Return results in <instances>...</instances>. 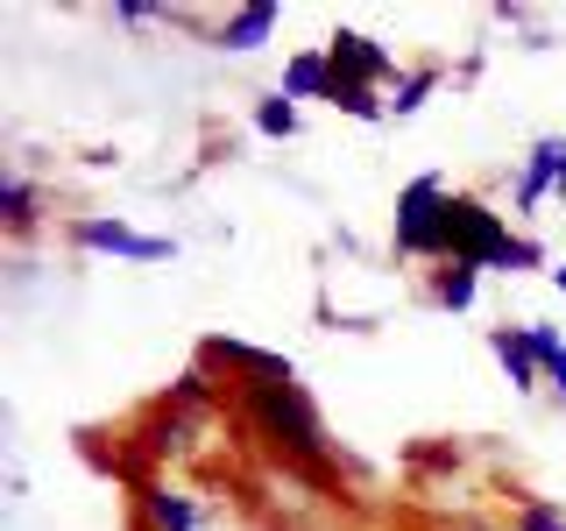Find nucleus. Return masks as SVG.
Wrapping results in <instances>:
<instances>
[{
  "label": "nucleus",
  "mask_w": 566,
  "mask_h": 531,
  "mask_svg": "<svg viewBox=\"0 0 566 531\" xmlns=\"http://www.w3.org/2000/svg\"><path fill=\"white\" fill-rule=\"evenodd\" d=\"M318 50H326V64H333V79H340V85H376V93H389V85L403 79V71H397V50L376 43L368 29H347L340 22Z\"/></svg>",
  "instance_id": "20e7f679"
},
{
  "label": "nucleus",
  "mask_w": 566,
  "mask_h": 531,
  "mask_svg": "<svg viewBox=\"0 0 566 531\" xmlns=\"http://www.w3.org/2000/svg\"><path fill=\"white\" fill-rule=\"evenodd\" d=\"M241 412L255 418V433L270 439L283 460H305V468H326L333 460L326 418H318V404L305 397L297 368L291 376H241Z\"/></svg>",
  "instance_id": "f03ea898"
},
{
  "label": "nucleus",
  "mask_w": 566,
  "mask_h": 531,
  "mask_svg": "<svg viewBox=\"0 0 566 531\" xmlns=\"http://www.w3.org/2000/svg\"><path fill=\"white\" fill-rule=\"evenodd\" d=\"M283 100H333V64L326 50H297V58H283Z\"/></svg>",
  "instance_id": "9d476101"
},
{
  "label": "nucleus",
  "mask_w": 566,
  "mask_h": 531,
  "mask_svg": "<svg viewBox=\"0 0 566 531\" xmlns=\"http://www.w3.org/2000/svg\"><path fill=\"white\" fill-rule=\"evenodd\" d=\"M439 93V64H418V71H403L397 85H389V121H411L424 100Z\"/></svg>",
  "instance_id": "ddd939ff"
},
{
  "label": "nucleus",
  "mask_w": 566,
  "mask_h": 531,
  "mask_svg": "<svg viewBox=\"0 0 566 531\" xmlns=\"http://www.w3.org/2000/svg\"><path fill=\"white\" fill-rule=\"evenodd\" d=\"M120 29H149V22H177V8H156V0H114Z\"/></svg>",
  "instance_id": "f3484780"
},
{
  "label": "nucleus",
  "mask_w": 566,
  "mask_h": 531,
  "mask_svg": "<svg viewBox=\"0 0 566 531\" xmlns=\"http://www.w3.org/2000/svg\"><path fill=\"white\" fill-rule=\"evenodd\" d=\"M510 531H566V503H553V496H517Z\"/></svg>",
  "instance_id": "4468645a"
},
{
  "label": "nucleus",
  "mask_w": 566,
  "mask_h": 531,
  "mask_svg": "<svg viewBox=\"0 0 566 531\" xmlns=\"http://www.w3.org/2000/svg\"><path fill=\"white\" fill-rule=\"evenodd\" d=\"M35 212H43L35 185H29L22 170H8V177H0V220H8V235H29V227H35Z\"/></svg>",
  "instance_id": "f8f14e48"
},
{
  "label": "nucleus",
  "mask_w": 566,
  "mask_h": 531,
  "mask_svg": "<svg viewBox=\"0 0 566 531\" xmlns=\"http://www.w3.org/2000/svg\"><path fill=\"white\" fill-rule=\"evenodd\" d=\"M545 389H553V397L566 404V347H559V354H545Z\"/></svg>",
  "instance_id": "6ab92c4d"
},
{
  "label": "nucleus",
  "mask_w": 566,
  "mask_h": 531,
  "mask_svg": "<svg viewBox=\"0 0 566 531\" xmlns=\"http://www.w3.org/2000/svg\"><path fill=\"white\" fill-rule=\"evenodd\" d=\"M199 404H212V383L199 376V368H191V376L170 389V412H199Z\"/></svg>",
  "instance_id": "a211bd4d"
},
{
  "label": "nucleus",
  "mask_w": 566,
  "mask_h": 531,
  "mask_svg": "<svg viewBox=\"0 0 566 531\" xmlns=\"http://www.w3.org/2000/svg\"><path fill=\"white\" fill-rule=\"evenodd\" d=\"M255 135H270V142H291V135H297V100H283V93H262V100H255Z\"/></svg>",
  "instance_id": "2eb2a0df"
},
{
  "label": "nucleus",
  "mask_w": 566,
  "mask_h": 531,
  "mask_svg": "<svg viewBox=\"0 0 566 531\" xmlns=\"http://www.w3.org/2000/svg\"><path fill=\"white\" fill-rule=\"evenodd\" d=\"M333 106L354 114V121H389V100L376 93V85H340V79H333Z\"/></svg>",
  "instance_id": "dca6fc26"
},
{
  "label": "nucleus",
  "mask_w": 566,
  "mask_h": 531,
  "mask_svg": "<svg viewBox=\"0 0 566 531\" xmlns=\"http://www.w3.org/2000/svg\"><path fill=\"white\" fill-rule=\"evenodd\" d=\"M474 291H482V270H468V262H439V270H432V291H424V298H432L439 312H468Z\"/></svg>",
  "instance_id": "9b49d317"
},
{
  "label": "nucleus",
  "mask_w": 566,
  "mask_h": 531,
  "mask_svg": "<svg viewBox=\"0 0 566 531\" xmlns=\"http://www.w3.org/2000/svg\"><path fill=\"white\" fill-rule=\"evenodd\" d=\"M283 8L276 0H248V8H227L220 22H212V50H234V58H248V50H262L276 35Z\"/></svg>",
  "instance_id": "423d86ee"
},
{
  "label": "nucleus",
  "mask_w": 566,
  "mask_h": 531,
  "mask_svg": "<svg viewBox=\"0 0 566 531\" xmlns=\"http://www.w3.org/2000/svg\"><path fill=\"white\" fill-rule=\"evenodd\" d=\"M489 354H495V368L510 376V389H545V362L524 341V319H517V326H489Z\"/></svg>",
  "instance_id": "6e6552de"
},
{
  "label": "nucleus",
  "mask_w": 566,
  "mask_h": 531,
  "mask_svg": "<svg viewBox=\"0 0 566 531\" xmlns=\"http://www.w3.org/2000/svg\"><path fill=\"white\" fill-rule=\"evenodd\" d=\"M439 262H468L482 277H524V270H545V241L510 235L503 212H489L474 191H453L447 220H439Z\"/></svg>",
  "instance_id": "f257e3e1"
},
{
  "label": "nucleus",
  "mask_w": 566,
  "mask_h": 531,
  "mask_svg": "<svg viewBox=\"0 0 566 531\" xmlns=\"http://www.w3.org/2000/svg\"><path fill=\"white\" fill-rule=\"evenodd\" d=\"M447 177L439 170H418L411 185L397 191V212H389V241H397V256L411 262H439V220H447Z\"/></svg>",
  "instance_id": "7ed1b4c3"
},
{
  "label": "nucleus",
  "mask_w": 566,
  "mask_h": 531,
  "mask_svg": "<svg viewBox=\"0 0 566 531\" xmlns=\"http://www.w3.org/2000/svg\"><path fill=\"white\" fill-rule=\"evenodd\" d=\"M142 518L149 531H199V496L177 482H142Z\"/></svg>",
  "instance_id": "1a4fd4ad"
},
{
  "label": "nucleus",
  "mask_w": 566,
  "mask_h": 531,
  "mask_svg": "<svg viewBox=\"0 0 566 531\" xmlns=\"http://www.w3.org/2000/svg\"><path fill=\"white\" fill-rule=\"evenodd\" d=\"M71 241L93 248V256H120V262H170V256H177V241L135 235L120 212H85V220H71Z\"/></svg>",
  "instance_id": "39448f33"
},
{
  "label": "nucleus",
  "mask_w": 566,
  "mask_h": 531,
  "mask_svg": "<svg viewBox=\"0 0 566 531\" xmlns=\"http://www.w3.org/2000/svg\"><path fill=\"white\" fill-rule=\"evenodd\" d=\"M559 164H566V142L559 135H545V142H531V156H524V170H517V212H538L545 199H559Z\"/></svg>",
  "instance_id": "0eeeda50"
},
{
  "label": "nucleus",
  "mask_w": 566,
  "mask_h": 531,
  "mask_svg": "<svg viewBox=\"0 0 566 531\" xmlns=\"http://www.w3.org/2000/svg\"><path fill=\"white\" fill-rule=\"evenodd\" d=\"M545 277H553V291L566 298V262H553V270H545Z\"/></svg>",
  "instance_id": "aec40b11"
}]
</instances>
